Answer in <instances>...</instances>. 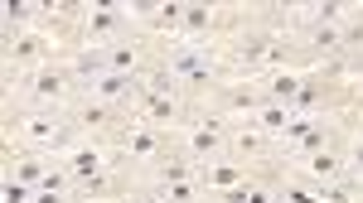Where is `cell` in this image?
I'll return each mask as SVG.
<instances>
[{
	"label": "cell",
	"mask_w": 363,
	"mask_h": 203,
	"mask_svg": "<svg viewBox=\"0 0 363 203\" xmlns=\"http://www.w3.org/2000/svg\"><path fill=\"white\" fill-rule=\"evenodd\" d=\"M0 203H34V189L20 184V179H5L0 184Z\"/></svg>",
	"instance_id": "20"
},
{
	"label": "cell",
	"mask_w": 363,
	"mask_h": 203,
	"mask_svg": "<svg viewBox=\"0 0 363 203\" xmlns=\"http://www.w3.org/2000/svg\"><path fill=\"white\" fill-rule=\"evenodd\" d=\"M92 54L102 58V68L107 73H140V49L131 39H121V44H107V49H92ZM145 78V73H140Z\"/></svg>",
	"instance_id": "11"
},
{
	"label": "cell",
	"mask_w": 363,
	"mask_h": 203,
	"mask_svg": "<svg viewBox=\"0 0 363 203\" xmlns=\"http://www.w3.org/2000/svg\"><path fill=\"white\" fill-rule=\"evenodd\" d=\"M363 199V184L359 179H335V184H320V203H359Z\"/></svg>",
	"instance_id": "17"
},
{
	"label": "cell",
	"mask_w": 363,
	"mask_h": 203,
	"mask_svg": "<svg viewBox=\"0 0 363 203\" xmlns=\"http://www.w3.org/2000/svg\"><path fill=\"white\" fill-rule=\"evenodd\" d=\"M320 150H330V121H310L306 136H296V141H291V160H301V165H306L310 155H320Z\"/></svg>",
	"instance_id": "13"
},
{
	"label": "cell",
	"mask_w": 363,
	"mask_h": 203,
	"mask_svg": "<svg viewBox=\"0 0 363 203\" xmlns=\"http://www.w3.org/2000/svg\"><path fill=\"white\" fill-rule=\"evenodd\" d=\"M136 20L131 5H92L87 10V49H107V44H121L126 29Z\"/></svg>",
	"instance_id": "2"
},
{
	"label": "cell",
	"mask_w": 363,
	"mask_h": 203,
	"mask_svg": "<svg viewBox=\"0 0 363 203\" xmlns=\"http://www.w3.org/2000/svg\"><path fill=\"white\" fill-rule=\"evenodd\" d=\"M68 116H73V126H121V112L107 107V102H97V97H87V92H78V102L68 107Z\"/></svg>",
	"instance_id": "10"
},
{
	"label": "cell",
	"mask_w": 363,
	"mask_h": 203,
	"mask_svg": "<svg viewBox=\"0 0 363 203\" xmlns=\"http://www.w3.org/2000/svg\"><path fill=\"white\" fill-rule=\"evenodd\" d=\"M228 150H233L238 160H262V155L272 150V136H267L257 121H242L238 131H228Z\"/></svg>",
	"instance_id": "7"
},
{
	"label": "cell",
	"mask_w": 363,
	"mask_h": 203,
	"mask_svg": "<svg viewBox=\"0 0 363 203\" xmlns=\"http://www.w3.org/2000/svg\"><path fill=\"white\" fill-rule=\"evenodd\" d=\"M63 165H68V174H73L78 194H107V155H102L97 145H83V150H73Z\"/></svg>",
	"instance_id": "4"
},
{
	"label": "cell",
	"mask_w": 363,
	"mask_h": 203,
	"mask_svg": "<svg viewBox=\"0 0 363 203\" xmlns=\"http://www.w3.org/2000/svg\"><path fill=\"white\" fill-rule=\"evenodd\" d=\"M203 179V189H213V194H233V189H242L247 184V165H238V160H208V170L199 174Z\"/></svg>",
	"instance_id": "8"
},
{
	"label": "cell",
	"mask_w": 363,
	"mask_h": 203,
	"mask_svg": "<svg viewBox=\"0 0 363 203\" xmlns=\"http://www.w3.org/2000/svg\"><path fill=\"white\" fill-rule=\"evenodd\" d=\"M49 170H54V160H44L39 150H29V155H20V160L10 165V174H5V179H20V184H29V189H39Z\"/></svg>",
	"instance_id": "14"
},
{
	"label": "cell",
	"mask_w": 363,
	"mask_h": 203,
	"mask_svg": "<svg viewBox=\"0 0 363 203\" xmlns=\"http://www.w3.org/2000/svg\"><path fill=\"white\" fill-rule=\"evenodd\" d=\"M213 20H218V10H213V5H203V0L184 5V20H179V34H184V44H199V39L213 29Z\"/></svg>",
	"instance_id": "12"
},
{
	"label": "cell",
	"mask_w": 363,
	"mask_h": 203,
	"mask_svg": "<svg viewBox=\"0 0 363 203\" xmlns=\"http://www.w3.org/2000/svg\"><path fill=\"white\" fill-rule=\"evenodd\" d=\"M277 203H320V189L296 174V179H286V184L277 189Z\"/></svg>",
	"instance_id": "18"
},
{
	"label": "cell",
	"mask_w": 363,
	"mask_h": 203,
	"mask_svg": "<svg viewBox=\"0 0 363 203\" xmlns=\"http://www.w3.org/2000/svg\"><path fill=\"white\" fill-rule=\"evenodd\" d=\"M344 165H349V179H359V184H363V131L349 141V150H344Z\"/></svg>",
	"instance_id": "19"
},
{
	"label": "cell",
	"mask_w": 363,
	"mask_h": 203,
	"mask_svg": "<svg viewBox=\"0 0 363 203\" xmlns=\"http://www.w3.org/2000/svg\"><path fill=\"white\" fill-rule=\"evenodd\" d=\"M184 145H189V160L194 165L223 160L228 155V126L223 121H194V126H184Z\"/></svg>",
	"instance_id": "5"
},
{
	"label": "cell",
	"mask_w": 363,
	"mask_h": 203,
	"mask_svg": "<svg viewBox=\"0 0 363 203\" xmlns=\"http://www.w3.org/2000/svg\"><path fill=\"white\" fill-rule=\"evenodd\" d=\"M301 78H296V73H277V78H272V83L262 87V92H267V102H281V107H296V97H301Z\"/></svg>",
	"instance_id": "16"
},
{
	"label": "cell",
	"mask_w": 363,
	"mask_h": 203,
	"mask_svg": "<svg viewBox=\"0 0 363 203\" xmlns=\"http://www.w3.org/2000/svg\"><path fill=\"white\" fill-rule=\"evenodd\" d=\"M126 203H165V194L160 189H140L136 199H126Z\"/></svg>",
	"instance_id": "21"
},
{
	"label": "cell",
	"mask_w": 363,
	"mask_h": 203,
	"mask_svg": "<svg viewBox=\"0 0 363 203\" xmlns=\"http://www.w3.org/2000/svg\"><path fill=\"white\" fill-rule=\"evenodd\" d=\"M140 121H150V126H174V121H184V102H179V92H155V87H145V97H140Z\"/></svg>",
	"instance_id": "6"
},
{
	"label": "cell",
	"mask_w": 363,
	"mask_h": 203,
	"mask_svg": "<svg viewBox=\"0 0 363 203\" xmlns=\"http://www.w3.org/2000/svg\"><path fill=\"white\" fill-rule=\"evenodd\" d=\"M68 131H73L68 112H25V121H20V141L39 155H54L58 145L68 141Z\"/></svg>",
	"instance_id": "1"
},
{
	"label": "cell",
	"mask_w": 363,
	"mask_h": 203,
	"mask_svg": "<svg viewBox=\"0 0 363 203\" xmlns=\"http://www.w3.org/2000/svg\"><path fill=\"white\" fill-rule=\"evenodd\" d=\"M252 121H257V126H262L272 141H286V131H291L296 112H291V107H281V102H262V112L252 116Z\"/></svg>",
	"instance_id": "15"
},
{
	"label": "cell",
	"mask_w": 363,
	"mask_h": 203,
	"mask_svg": "<svg viewBox=\"0 0 363 203\" xmlns=\"http://www.w3.org/2000/svg\"><path fill=\"white\" fill-rule=\"evenodd\" d=\"M121 150H126L131 165H160V160H165V136H160V126H150V121H126Z\"/></svg>",
	"instance_id": "3"
},
{
	"label": "cell",
	"mask_w": 363,
	"mask_h": 203,
	"mask_svg": "<svg viewBox=\"0 0 363 203\" xmlns=\"http://www.w3.org/2000/svg\"><path fill=\"white\" fill-rule=\"evenodd\" d=\"M344 174H349V165H344L339 150H320V155H310L306 165H301V179L315 184V189H320V184H335V179H344Z\"/></svg>",
	"instance_id": "9"
}]
</instances>
